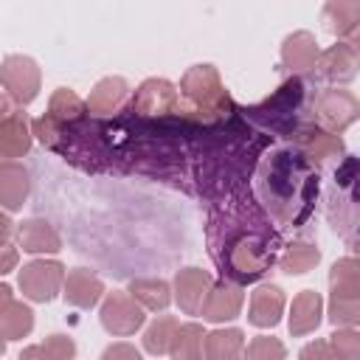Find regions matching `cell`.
Returning <instances> with one entry per match:
<instances>
[{
  "instance_id": "6da1fadb",
  "label": "cell",
  "mask_w": 360,
  "mask_h": 360,
  "mask_svg": "<svg viewBox=\"0 0 360 360\" xmlns=\"http://www.w3.org/2000/svg\"><path fill=\"white\" fill-rule=\"evenodd\" d=\"M312 191H318V183L312 174H307V163L292 160L290 152H276L264 174L267 205L276 211V217L284 222L295 219V205H309Z\"/></svg>"
},
{
  "instance_id": "7a4b0ae2",
  "label": "cell",
  "mask_w": 360,
  "mask_h": 360,
  "mask_svg": "<svg viewBox=\"0 0 360 360\" xmlns=\"http://www.w3.org/2000/svg\"><path fill=\"white\" fill-rule=\"evenodd\" d=\"M180 90L191 101L194 112H200L205 118H219L231 107V98H228V93H225L214 65H194L183 76Z\"/></svg>"
},
{
  "instance_id": "3957f363",
  "label": "cell",
  "mask_w": 360,
  "mask_h": 360,
  "mask_svg": "<svg viewBox=\"0 0 360 360\" xmlns=\"http://www.w3.org/2000/svg\"><path fill=\"white\" fill-rule=\"evenodd\" d=\"M0 84L17 104H31L39 93L42 73L31 56L14 53V56H6L0 65Z\"/></svg>"
},
{
  "instance_id": "277c9868",
  "label": "cell",
  "mask_w": 360,
  "mask_h": 360,
  "mask_svg": "<svg viewBox=\"0 0 360 360\" xmlns=\"http://www.w3.org/2000/svg\"><path fill=\"white\" fill-rule=\"evenodd\" d=\"M65 284V267L59 262H45V259H37V262H28L22 270H20V290L28 301H37V304H48L56 298V292L62 290Z\"/></svg>"
},
{
  "instance_id": "5b68a950",
  "label": "cell",
  "mask_w": 360,
  "mask_h": 360,
  "mask_svg": "<svg viewBox=\"0 0 360 360\" xmlns=\"http://www.w3.org/2000/svg\"><path fill=\"white\" fill-rule=\"evenodd\" d=\"M98 318H101V326H104L110 335H121V338H124V335H135V332L143 326V321H146L143 307H141L129 292H121V290L107 292Z\"/></svg>"
},
{
  "instance_id": "8992f818",
  "label": "cell",
  "mask_w": 360,
  "mask_h": 360,
  "mask_svg": "<svg viewBox=\"0 0 360 360\" xmlns=\"http://www.w3.org/2000/svg\"><path fill=\"white\" fill-rule=\"evenodd\" d=\"M360 112L357 98L349 90H326L315 98V115L323 127V132H343Z\"/></svg>"
},
{
  "instance_id": "52a82bcc",
  "label": "cell",
  "mask_w": 360,
  "mask_h": 360,
  "mask_svg": "<svg viewBox=\"0 0 360 360\" xmlns=\"http://www.w3.org/2000/svg\"><path fill=\"white\" fill-rule=\"evenodd\" d=\"M177 107V90L166 79H146L132 98V112L138 115H169Z\"/></svg>"
},
{
  "instance_id": "ba28073f",
  "label": "cell",
  "mask_w": 360,
  "mask_h": 360,
  "mask_svg": "<svg viewBox=\"0 0 360 360\" xmlns=\"http://www.w3.org/2000/svg\"><path fill=\"white\" fill-rule=\"evenodd\" d=\"M211 276L200 267H186L174 276V301L180 304V309L186 315H200L202 301L211 290Z\"/></svg>"
},
{
  "instance_id": "9c48e42d",
  "label": "cell",
  "mask_w": 360,
  "mask_h": 360,
  "mask_svg": "<svg viewBox=\"0 0 360 360\" xmlns=\"http://www.w3.org/2000/svg\"><path fill=\"white\" fill-rule=\"evenodd\" d=\"M242 290L231 281H219V284H211L205 301H202V318L211 321V323H222V321H233L242 309Z\"/></svg>"
},
{
  "instance_id": "30bf717a",
  "label": "cell",
  "mask_w": 360,
  "mask_h": 360,
  "mask_svg": "<svg viewBox=\"0 0 360 360\" xmlns=\"http://www.w3.org/2000/svg\"><path fill=\"white\" fill-rule=\"evenodd\" d=\"M284 312V292L276 284H262L250 292V309H248V321L259 329H273L281 321Z\"/></svg>"
},
{
  "instance_id": "8fae6325",
  "label": "cell",
  "mask_w": 360,
  "mask_h": 360,
  "mask_svg": "<svg viewBox=\"0 0 360 360\" xmlns=\"http://www.w3.org/2000/svg\"><path fill=\"white\" fill-rule=\"evenodd\" d=\"M62 295H65V301L70 304V307H79V309H90V307H96L98 304V298L104 295V284H101V278L93 273V270H87V267H76V270H70L68 273V278H65V284H62Z\"/></svg>"
},
{
  "instance_id": "7c38bea8",
  "label": "cell",
  "mask_w": 360,
  "mask_h": 360,
  "mask_svg": "<svg viewBox=\"0 0 360 360\" xmlns=\"http://www.w3.org/2000/svg\"><path fill=\"white\" fill-rule=\"evenodd\" d=\"M318 68L332 82H352L357 73V45L354 42H338L318 53Z\"/></svg>"
},
{
  "instance_id": "4fadbf2b",
  "label": "cell",
  "mask_w": 360,
  "mask_h": 360,
  "mask_svg": "<svg viewBox=\"0 0 360 360\" xmlns=\"http://www.w3.org/2000/svg\"><path fill=\"white\" fill-rule=\"evenodd\" d=\"M28 191H31V180L25 166H20L17 160L0 163V205L6 211H20L22 202L28 200Z\"/></svg>"
},
{
  "instance_id": "5bb4252c",
  "label": "cell",
  "mask_w": 360,
  "mask_h": 360,
  "mask_svg": "<svg viewBox=\"0 0 360 360\" xmlns=\"http://www.w3.org/2000/svg\"><path fill=\"white\" fill-rule=\"evenodd\" d=\"M321 315H323V301L315 290H301L295 298H292V307H290V332L295 338L301 335H309L318 329L321 323Z\"/></svg>"
},
{
  "instance_id": "9a60e30c",
  "label": "cell",
  "mask_w": 360,
  "mask_h": 360,
  "mask_svg": "<svg viewBox=\"0 0 360 360\" xmlns=\"http://www.w3.org/2000/svg\"><path fill=\"white\" fill-rule=\"evenodd\" d=\"M17 239L20 248L25 253H56L62 248V239L56 233V228L45 219H25L17 228Z\"/></svg>"
},
{
  "instance_id": "2e32d148",
  "label": "cell",
  "mask_w": 360,
  "mask_h": 360,
  "mask_svg": "<svg viewBox=\"0 0 360 360\" xmlns=\"http://www.w3.org/2000/svg\"><path fill=\"white\" fill-rule=\"evenodd\" d=\"M281 62L290 70H309L318 65V42L309 31H295L281 45Z\"/></svg>"
},
{
  "instance_id": "e0dca14e",
  "label": "cell",
  "mask_w": 360,
  "mask_h": 360,
  "mask_svg": "<svg viewBox=\"0 0 360 360\" xmlns=\"http://www.w3.org/2000/svg\"><path fill=\"white\" fill-rule=\"evenodd\" d=\"M31 149V132L22 112H11L0 121V155L3 158H22Z\"/></svg>"
},
{
  "instance_id": "ac0fdd59",
  "label": "cell",
  "mask_w": 360,
  "mask_h": 360,
  "mask_svg": "<svg viewBox=\"0 0 360 360\" xmlns=\"http://www.w3.org/2000/svg\"><path fill=\"white\" fill-rule=\"evenodd\" d=\"M205 360H242L245 335L242 329H214L202 338Z\"/></svg>"
},
{
  "instance_id": "d6986e66",
  "label": "cell",
  "mask_w": 360,
  "mask_h": 360,
  "mask_svg": "<svg viewBox=\"0 0 360 360\" xmlns=\"http://www.w3.org/2000/svg\"><path fill=\"white\" fill-rule=\"evenodd\" d=\"M323 20L332 34L352 39L360 28V3L357 0H332L323 6Z\"/></svg>"
},
{
  "instance_id": "ffe728a7",
  "label": "cell",
  "mask_w": 360,
  "mask_h": 360,
  "mask_svg": "<svg viewBox=\"0 0 360 360\" xmlns=\"http://www.w3.org/2000/svg\"><path fill=\"white\" fill-rule=\"evenodd\" d=\"M34 329V312L22 301L8 298L0 307V338L3 340H20Z\"/></svg>"
},
{
  "instance_id": "44dd1931",
  "label": "cell",
  "mask_w": 360,
  "mask_h": 360,
  "mask_svg": "<svg viewBox=\"0 0 360 360\" xmlns=\"http://www.w3.org/2000/svg\"><path fill=\"white\" fill-rule=\"evenodd\" d=\"M127 82L121 79V76H107V79H101L93 90H90V96H87V110L90 112H98V115H107V112H112L121 101H124V96H127Z\"/></svg>"
},
{
  "instance_id": "7402d4cb",
  "label": "cell",
  "mask_w": 360,
  "mask_h": 360,
  "mask_svg": "<svg viewBox=\"0 0 360 360\" xmlns=\"http://www.w3.org/2000/svg\"><path fill=\"white\" fill-rule=\"evenodd\" d=\"M129 295L143 307V309H166L172 301V287L163 278H132L129 281Z\"/></svg>"
},
{
  "instance_id": "603a6c76",
  "label": "cell",
  "mask_w": 360,
  "mask_h": 360,
  "mask_svg": "<svg viewBox=\"0 0 360 360\" xmlns=\"http://www.w3.org/2000/svg\"><path fill=\"white\" fill-rule=\"evenodd\" d=\"M292 138H295V143H298L309 158H315V160L332 158V155H338V152L343 149V146H340V138L323 132L321 127H301Z\"/></svg>"
},
{
  "instance_id": "cb8c5ba5",
  "label": "cell",
  "mask_w": 360,
  "mask_h": 360,
  "mask_svg": "<svg viewBox=\"0 0 360 360\" xmlns=\"http://www.w3.org/2000/svg\"><path fill=\"white\" fill-rule=\"evenodd\" d=\"M202 338L205 332L200 323H183L172 335L169 354L174 360H202Z\"/></svg>"
},
{
  "instance_id": "d4e9b609",
  "label": "cell",
  "mask_w": 360,
  "mask_h": 360,
  "mask_svg": "<svg viewBox=\"0 0 360 360\" xmlns=\"http://www.w3.org/2000/svg\"><path fill=\"white\" fill-rule=\"evenodd\" d=\"M84 101L73 93V90H68V87H59L53 96H51V104H48V118L51 121H56L59 127H68V124H76V121H82V115H84Z\"/></svg>"
},
{
  "instance_id": "484cf974",
  "label": "cell",
  "mask_w": 360,
  "mask_h": 360,
  "mask_svg": "<svg viewBox=\"0 0 360 360\" xmlns=\"http://www.w3.org/2000/svg\"><path fill=\"white\" fill-rule=\"evenodd\" d=\"M318 262H321V250L315 245H309V242H292V245H287V250L278 259L281 270L290 273V276H301V273L312 270Z\"/></svg>"
},
{
  "instance_id": "4316f807",
  "label": "cell",
  "mask_w": 360,
  "mask_h": 360,
  "mask_svg": "<svg viewBox=\"0 0 360 360\" xmlns=\"http://www.w3.org/2000/svg\"><path fill=\"white\" fill-rule=\"evenodd\" d=\"M329 321L335 326H354L360 321V290L357 292L332 290V298H329Z\"/></svg>"
},
{
  "instance_id": "83f0119b",
  "label": "cell",
  "mask_w": 360,
  "mask_h": 360,
  "mask_svg": "<svg viewBox=\"0 0 360 360\" xmlns=\"http://www.w3.org/2000/svg\"><path fill=\"white\" fill-rule=\"evenodd\" d=\"M177 326H180V323H177V318H172V315L155 318V321L149 323V329L143 332V349H146L149 354H166V352H169V343H172V335H174Z\"/></svg>"
},
{
  "instance_id": "f1b7e54d",
  "label": "cell",
  "mask_w": 360,
  "mask_h": 360,
  "mask_svg": "<svg viewBox=\"0 0 360 360\" xmlns=\"http://www.w3.org/2000/svg\"><path fill=\"white\" fill-rule=\"evenodd\" d=\"M329 284H332V290L357 292V290H360V270H357V262H354L352 256L335 262L332 270H329Z\"/></svg>"
},
{
  "instance_id": "f546056e",
  "label": "cell",
  "mask_w": 360,
  "mask_h": 360,
  "mask_svg": "<svg viewBox=\"0 0 360 360\" xmlns=\"http://www.w3.org/2000/svg\"><path fill=\"white\" fill-rule=\"evenodd\" d=\"M245 357L242 360H284L287 357V349L278 338H270V335H259L248 343V349L242 352Z\"/></svg>"
},
{
  "instance_id": "4dcf8cb0",
  "label": "cell",
  "mask_w": 360,
  "mask_h": 360,
  "mask_svg": "<svg viewBox=\"0 0 360 360\" xmlns=\"http://www.w3.org/2000/svg\"><path fill=\"white\" fill-rule=\"evenodd\" d=\"M338 360H357L360 357V335L354 329H338L329 340Z\"/></svg>"
},
{
  "instance_id": "1f68e13d",
  "label": "cell",
  "mask_w": 360,
  "mask_h": 360,
  "mask_svg": "<svg viewBox=\"0 0 360 360\" xmlns=\"http://www.w3.org/2000/svg\"><path fill=\"white\" fill-rule=\"evenodd\" d=\"M42 349H45L48 354H53L56 360H73V357H76V343H73V338H68V335H48V338L42 340Z\"/></svg>"
},
{
  "instance_id": "d6a6232c",
  "label": "cell",
  "mask_w": 360,
  "mask_h": 360,
  "mask_svg": "<svg viewBox=\"0 0 360 360\" xmlns=\"http://www.w3.org/2000/svg\"><path fill=\"white\" fill-rule=\"evenodd\" d=\"M298 360H338V354L329 346V340H312V343H307L301 349Z\"/></svg>"
},
{
  "instance_id": "836d02e7",
  "label": "cell",
  "mask_w": 360,
  "mask_h": 360,
  "mask_svg": "<svg viewBox=\"0 0 360 360\" xmlns=\"http://www.w3.org/2000/svg\"><path fill=\"white\" fill-rule=\"evenodd\" d=\"M101 360H141V352L132 343H110L101 352Z\"/></svg>"
},
{
  "instance_id": "e575fe53",
  "label": "cell",
  "mask_w": 360,
  "mask_h": 360,
  "mask_svg": "<svg viewBox=\"0 0 360 360\" xmlns=\"http://www.w3.org/2000/svg\"><path fill=\"white\" fill-rule=\"evenodd\" d=\"M17 262H20V253H17V248H8V245H3V248H0V276L11 273V270L17 267Z\"/></svg>"
},
{
  "instance_id": "d590c367",
  "label": "cell",
  "mask_w": 360,
  "mask_h": 360,
  "mask_svg": "<svg viewBox=\"0 0 360 360\" xmlns=\"http://www.w3.org/2000/svg\"><path fill=\"white\" fill-rule=\"evenodd\" d=\"M20 360H56V357L48 354V352L42 349V343H37V346H25V349L20 352Z\"/></svg>"
},
{
  "instance_id": "8d00e7d4",
  "label": "cell",
  "mask_w": 360,
  "mask_h": 360,
  "mask_svg": "<svg viewBox=\"0 0 360 360\" xmlns=\"http://www.w3.org/2000/svg\"><path fill=\"white\" fill-rule=\"evenodd\" d=\"M11 233H14V222H11V219H8V217L0 211V248H3V245L11 239Z\"/></svg>"
},
{
  "instance_id": "74e56055",
  "label": "cell",
  "mask_w": 360,
  "mask_h": 360,
  "mask_svg": "<svg viewBox=\"0 0 360 360\" xmlns=\"http://www.w3.org/2000/svg\"><path fill=\"white\" fill-rule=\"evenodd\" d=\"M11 112H14V110H11V104H8V98H6L3 93H0V121H3L6 115H11Z\"/></svg>"
},
{
  "instance_id": "f35d334b",
  "label": "cell",
  "mask_w": 360,
  "mask_h": 360,
  "mask_svg": "<svg viewBox=\"0 0 360 360\" xmlns=\"http://www.w3.org/2000/svg\"><path fill=\"white\" fill-rule=\"evenodd\" d=\"M8 298H11V287H8V284H0V307H3Z\"/></svg>"
},
{
  "instance_id": "ab89813d",
  "label": "cell",
  "mask_w": 360,
  "mask_h": 360,
  "mask_svg": "<svg viewBox=\"0 0 360 360\" xmlns=\"http://www.w3.org/2000/svg\"><path fill=\"white\" fill-rule=\"evenodd\" d=\"M3 354H6V340L0 338V357H3Z\"/></svg>"
}]
</instances>
